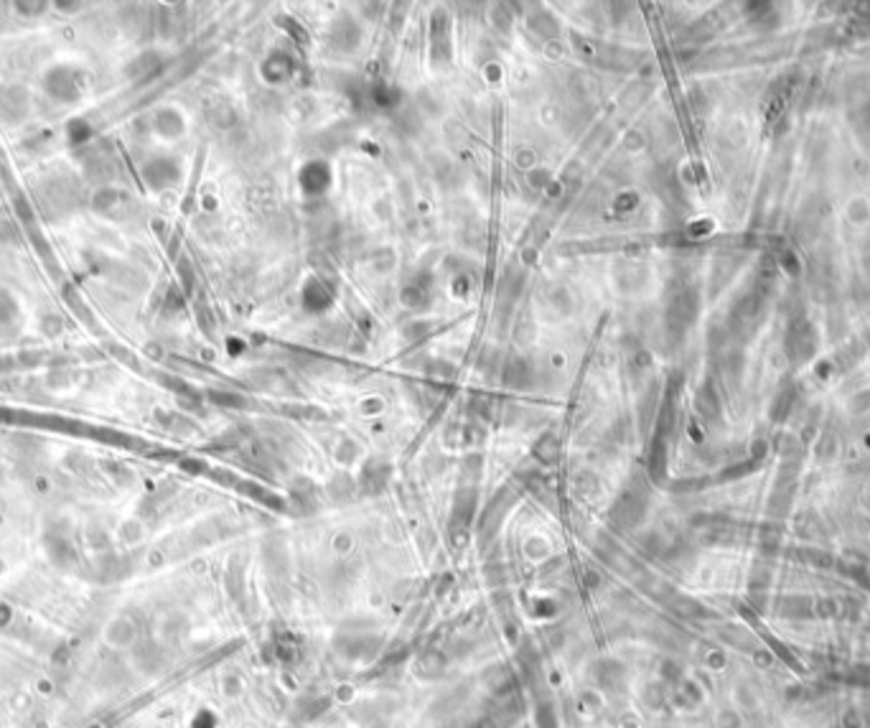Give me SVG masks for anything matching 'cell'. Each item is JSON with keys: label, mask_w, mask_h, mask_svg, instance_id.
I'll return each instance as SVG.
<instances>
[{"label": "cell", "mask_w": 870, "mask_h": 728, "mask_svg": "<svg viewBox=\"0 0 870 728\" xmlns=\"http://www.w3.org/2000/svg\"><path fill=\"white\" fill-rule=\"evenodd\" d=\"M534 454H537L540 461H545V464H552V461L557 459V441L552 436H545L537 446H534Z\"/></svg>", "instance_id": "6da1fadb"}]
</instances>
